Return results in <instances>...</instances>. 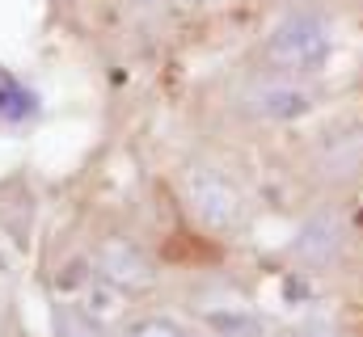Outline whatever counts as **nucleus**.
I'll return each instance as SVG.
<instances>
[{"label":"nucleus","mask_w":363,"mask_h":337,"mask_svg":"<svg viewBox=\"0 0 363 337\" xmlns=\"http://www.w3.org/2000/svg\"><path fill=\"white\" fill-rule=\"evenodd\" d=\"M85 282V265L77 261V265H64V274H60V287L64 291H72V287H81Z\"/></svg>","instance_id":"11"},{"label":"nucleus","mask_w":363,"mask_h":337,"mask_svg":"<svg viewBox=\"0 0 363 337\" xmlns=\"http://www.w3.org/2000/svg\"><path fill=\"white\" fill-rule=\"evenodd\" d=\"M334 51V30L317 13H287L267 34V55L283 72H321Z\"/></svg>","instance_id":"1"},{"label":"nucleus","mask_w":363,"mask_h":337,"mask_svg":"<svg viewBox=\"0 0 363 337\" xmlns=\"http://www.w3.org/2000/svg\"><path fill=\"white\" fill-rule=\"evenodd\" d=\"M279 337H342V329H338L334 321H321V316H308V321H300V325H291V329H283Z\"/></svg>","instance_id":"9"},{"label":"nucleus","mask_w":363,"mask_h":337,"mask_svg":"<svg viewBox=\"0 0 363 337\" xmlns=\"http://www.w3.org/2000/svg\"><path fill=\"white\" fill-rule=\"evenodd\" d=\"M342 245V224L334 219V215H313L304 228H300V236H296V257L300 261H308V265H325L334 253Z\"/></svg>","instance_id":"5"},{"label":"nucleus","mask_w":363,"mask_h":337,"mask_svg":"<svg viewBox=\"0 0 363 337\" xmlns=\"http://www.w3.org/2000/svg\"><path fill=\"white\" fill-rule=\"evenodd\" d=\"M250 110L262 114V118H274V122H291V118H304L313 110V93L304 84H287V81L258 84L250 93Z\"/></svg>","instance_id":"4"},{"label":"nucleus","mask_w":363,"mask_h":337,"mask_svg":"<svg viewBox=\"0 0 363 337\" xmlns=\"http://www.w3.org/2000/svg\"><path fill=\"white\" fill-rule=\"evenodd\" d=\"M93 304L97 308H114V291L110 287H93Z\"/></svg>","instance_id":"12"},{"label":"nucleus","mask_w":363,"mask_h":337,"mask_svg":"<svg viewBox=\"0 0 363 337\" xmlns=\"http://www.w3.org/2000/svg\"><path fill=\"white\" fill-rule=\"evenodd\" d=\"M186 198H190V211L199 215V224L211 228V232H233L241 224L245 202H241L237 185L228 177L211 173V168H194L186 177Z\"/></svg>","instance_id":"2"},{"label":"nucleus","mask_w":363,"mask_h":337,"mask_svg":"<svg viewBox=\"0 0 363 337\" xmlns=\"http://www.w3.org/2000/svg\"><path fill=\"white\" fill-rule=\"evenodd\" d=\"M127 337H182V329L174 321H161V316H148V321H140V325H131V333Z\"/></svg>","instance_id":"10"},{"label":"nucleus","mask_w":363,"mask_h":337,"mask_svg":"<svg viewBox=\"0 0 363 337\" xmlns=\"http://www.w3.org/2000/svg\"><path fill=\"white\" fill-rule=\"evenodd\" d=\"M203 321H207V329L216 337H262L258 316H250V312H241V308H211Z\"/></svg>","instance_id":"6"},{"label":"nucleus","mask_w":363,"mask_h":337,"mask_svg":"<svg viewBox=\"0 0 363 337\" xmlns=\"http://www.w3.org/2000/svg\"><path fill=\"white\" fill-rule=\"evenodd\" d=\"M140 4H178V0H140Z\"/></svg>","instance_id":"13"},{"label":"nucleus","mask_w":363,"mask_h":337,"mask_svg":"<svg viewBox=\"0 0 363 337\" xmlns=\"http://www.w3.org/2000/svg\"><path fill=\"white\" fill-rule=\"evenodd\" d=\"M97 261H101V274H106V282H114V287H127V291L152 287V278H157L152 261L135 249V245H127V241H110V245H101V257H97Z\"/></svg>","instance_id":"3"},{"label":"nucleus","mask_w":363,"mask_h":337,"mask_svg":"<svg viewBox=\"0 0 363 337\" xmlns=\"http://www.w3.org/2000/svg\"><path fill=\"white\" fill-rule=\"evenodd\" d=\"M30 110H34V97L13 81V76L0 72V114H4V118H26Z\"/></svg>","instance_id":"8"},{"label":"nucleus","mask_w":363,"mask_h":337,"mask_svg":"<svg viewBox=\"0 0 363 337\" xmlns=\"http://www.w3.org/2000/svg\"><path fill=\"white\" fill-rule=\"evenodd\" d=\"M182 8H194V4H203V0H178Z\"/></svg>","instance_id":"14"},{"label":"nucleus","mask_w":363,"mask_h":337,"mask_svg":"<svg viewBox=\"0 0 363 337\" xmlns=\"http://www.w3.org/2000/svg\"><path fill=\"white\" fill-rule=\"evenodd\" d=\"M55 329H60V337H106L101 325L93 321L89 312H81V308H60L55 312Z\"/></svg>","instance_id":"7"}]
</instances>
